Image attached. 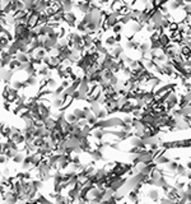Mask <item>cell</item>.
Listing matches in <instances>:
<instances>
[{"label": "cell", "mask_w": 191, "mask_h": 204, "mask_svg": "<svg viewBox=\"0 0 191 204\" xmlns=\"http://www.w3.org/2000/svg\"><path fill=\"white\" fill-rule=\"evenodd\" d=\"M13 77H14V70H10L9 68H3L0 69V79L3 83L9 84L12 82Z\"/></svg>", "instance_id": "cell-1"}, {"label": "cell", "mask_w": 191, "mask_h": 204, "mask_svg": "<svg viewBox=\"0 0 191 204\" xmlns=\"http://www.w3.org/2000/svg\"><path fill=\"white\" fill-rule=\"evenodd\" d=\"M27 87H37L40 84V80H38V75H27V78L24 79Z\"/></svg>", "instance_id": "cell-2"}, {"label": "cell", "mask_w": 191, "mask_h": 204, "mask_svg": "<svg viewBox=\"0 0 191 204\" xmlns=\"http://www.w3.org/2000/svg\"><path fill=\"white\" fill-rule=\"evenodd\" d=\"M122 54H124V47H122V46H120L119 43H116V46H115L113 50L110 51V55L112 56L113 59H116V60L122 55Z\"/></svg>", "instance_id": "cell-3"}, {"label": "cell", "mask_w": 191, "mask_h": 204, "mask_svg": "<svg viewBox=\"0 0 191 204\" xmlns=\"http://www.w3.org/2000/svg\"><path fill=\"white\" fill-rule=\"evenodd\" d=\"M10 41L9 39H8L7 36H4V35H0V52H1L3 50H7L8 47H9V45H10Z\"/></svg>", "instance_id": "cell-4"}, {"label": "cell", "mask_w": 191, "mask_h": 204, "mask_svg": "<svg viewBox=\"0 0 191 204\" xmlns=\"http://www.w3.org/2000/svg\"><path fill=\"white\" fill-rule=\"evenodd\" d=\"M26 156H27V153H26V152H18V153L15 154V156L12 158V161L14 162L15 165H21V163L24 161Z\"/></svg>", "instance_id": "cell-5"}, {"label": "cell", "mask_w": 191, "mask_h": 204, "mask_svg": "<svg viewBox=\"0 0 191 204\" xmlns=\"http://www.w3.org/2000/svg\"><path fill=\"white\" fill-rule=\"evenodd\" d=\"M61 5H62V9H64V12L66 13V12H70V10H73V8H74L75 3L73 1V0H62Z\"/></svg>", "instance_id": "cell-6"}, {"label": "cell", "mask_w": 191, "mask_h": 204, "mask_svg": "<svg viewBox=\"0 0 191 204\" xmlns=\"http://www.w3.org/2000/svg\"><path fill=\"white\" fill-rule=\"evenodd\" d=\"M47 54H48L47 51H46L45 49L42 47V49H37V50H34V52L32 54V55H33L36 59H38V60H42V59L45 58V56L47 55Z\"/></svg>", "instance_id": "cell-7"}, {"label": "cell", "mask_w": 191, "mask_h": 204, "mask_svg": "<svg viewBox=\"0 0 191 204\" xmlns=\"http://www.w3.org/2000/svg\"><path fill=\"white\" fill-rule=\"evenodd\" d=\"M116 40H115V36H107L105 39V42H103V45L106 46V47L108 49H112L113 46H116Z\"/></svg>", "instance_id": "cell-8"}, {"label": "cell", "mask_w": 191, "mask_h": 204, "mask_svg": "<svg viewBox=\"0 0 191 204\" xmlns=\"http://www.w3.org/2000/svg\"><path fill=\"white\" fill-rule=\"evenodd\" d=\"M12 87H14V88L18 89V91H22V89L28 88L24 80H14V82H13V84H12Z\"/></svg>", "instance_id": "cell-9"}, {"label": "cell", "mask_w": 191, "mask_h": 204, "mask_svg": "<svg viewBox=\"0 0 191 204\" xmlns=\"http://www.w3.org/2000/svg\"><path fill=\"white\" fill-rule=\"evenodd\" d=\"M7 50H8V52H9L10 55H13V56H14V58H15V55H17V54L19 52V47H18L17 45H15L14 42H13V41H12V42H10L9 47H8Z\"/></svg>", "instance_id": "cell-10"}, {"label": "cell", "mask_w": 191, "mask_h": 204, "mask_svg": "<svg viewBox=\"0 0 191 204\" xmlns=\"http://www.w3.org/2000/svg\"><path fill=\"white\" fill-rule=\"evenodd\" d=\"M47 87L50 89H56L57 87H59V83H57V80L52 77V75H51V77H47Z\"/></svg>", "instance_id": "cell-11"}, {"label": "cell", "mask_w": 191, "mask_h": 204, "mask_svg": "<svg viewBox=\"0 0 191 204\" xmlns=\"http://www.w3.org/2000/svg\"><path fill=\"white\" fill-rule=\"evenodd\" d=\"M15 59L21 62H29V55L28 54H24V52H18L15 55Z\"/></svg>", "instance_id": "cell-12"}, {"label": "cell", "mask_w": 191, "mask_h": 204, "mask_svg": "<svg viewBox=\"0 0 191 204\" xmlns=\"http://www.w3.org/2000/svg\"><path fill=\"white\" fill-rule=\"evenodd\" d=\"M19 65H21V61H18L15 58H13V60L10 61L9 64H8V66H7V68H9L10 70H14V72H15V70H17V68L19 66Z\"/></svg>", "instance_id": "cell-13"}, {"label": "cell", "mask_w": 191, "mask_h": 204, "mask_svg": "<svg viewBox=\"0 0 191 204\" xmlns=\"http://www.w3.org/2000/svg\"><path fill=\"white\" fill-rule=\"evenodd\" d=\"M14 142L17 143L18 146H24V144H26V135H24L23 133H21V134L14 139Z\"/></svg>", "instance_id": "cell-14"}, {"label": "cell", "mask_w": 191, "mask_h": 204, "mask_svg": "<svg viewBox=\"0 0 191 204\" xmlns=\"http://www.w3.org/2000/svg\"><path fill=\"white\" fill-rule=\"evenodd\" d=\"M65 118H66V120L70 122V124H73V122H76L78 121V118L74 115V112H65Z\"/></svg>", "instance_id": "cell-15"}, {"label": "cell", "mask_w": 191, "mask_h": 204, "mask_svg": "<svg viewBox=\"0 0 191 204\" xmlns=\"http://www.w3.org/2000/svg\"><path fill=\"white\" fill-rule=\"evenodd\" d=\"M45 138H42V137H36L34 138V140H33V144L37 147H43V144H45Z\"/></svg>", "instance_id": "cell-16"}, {"label": "cell", "mask_w": 191, "mask_h": 204, "mask_svg": "<svg viewBox=\"0 0 191 204\" xmlns=\"http://www.w3.org/2000/svg\"><path fill=\"white\" fill-rule=\"evenodd\" d=\"M98 121V118L94 115V114H91V115L87 118V122H88L89 125H92V126H94V124Z\"/></svg>", "instance_id": "cell-17"}, {"label": "cell", "mask_w": 191, "mask_h": 204, "mask_svg": "<svg viewBox=\"0 0 191 204\" xmlns=\"http://www.w3.org/2000/svg\"><path fill=\"white\" fill-rule=\"evenodd\" d=\"M9 89H10V86H9V84H5L4 89H3V98H4L5 101H8V100H9Z\"/></svg>", "instance_id": "cell-18"}, {"label": "cell", "mask_w": 191, "mask_h": 204, "mask_svg": "<svg viewBox=\"0 0 191 204\" xmlns=\"http://www.w3.org/2000/svg\"><path fill=\"white\" fill-rule=\"evenodd\" d=\"M122 28H124V24H121V23L119 22V23L115 24V26H113L111 29H112L113 33H121V32H122Z\"/></svg>", "instance_id": "cell-19"}, {"label": "cell", "mask_w": 191, "mask_h": 204, "mask_svg": "<svg viewBox=\"0 0 191 204\" xmlns=\"http://www.w3.org/2000/svg\"><path fill=\"white\" fill-rule=\"evenodd\" d=\"M177 167H178V163L174 162V161H170V162L167 163V168H168L170 171H173V172H176Z\"/></svg>", "instance_id": "cell-20"}, {"label": "cell", "mask_w": 191, "mask_h": 204, "mask_svg": "<svg viewBox=\"0 0 191 204\" xmlns=\"http://www.w3.org/2000/svg\"><path fill=\"white\" fill-rule=\"evenodd\" d=\"M149 198L153 200H157L158 199V190H155V189H151L149 190Z\"/></svg>", "instance_id": "cell-21"}, {"label": "cell", "mask_w": 191, "mask_h": 204, "mask_svg": "<svg viewBox=\"0 0 191 204\" xmlns=\"http://www.w3.org/2000/svg\"><path fill=\"white\" fill-rule=\"evenodd\" d=\"M185 184H186V183H184V181H180V180H177L176 183H174V187H176L177 190H184V189H185Z\"/></svg>", "instance_id": "cell-22"}, {"label": "cell", "mask_w": 191, "mask_h": 204, "mask_svg": "<svg viewBox=\"0 0 191 204\" xmlns=\"http://www.w3.org/2000/svg\"><path fill=\"white\" fill-rule=\"evenodd\" d=\"M9 162V158L5 156V153H0V165H7Z\"/></svg>", "instance_id": "cell-23"}, {"label": "cell", "mask_w": 191, "mask_h": 204, "mask_svg": "<svg viewBox=\"0 0 191 204\" xmlns=\"http://www.w3.org/2000/svg\"><path fill=\"white\" fill-rule=\"evenodd\" d=\"M3 170V176H5V177H10V168L9 167H4V168H1Z\"/></svg>", "instance_id": "cell-24"}, {"label": "cell", "mask_w": 191, "mask_h": 204, "mask_svg": "<svg viewBox=\"0 0 191 204\" xmlns=\"http://www.w3.org/2000/svg\"><path fill=\"white\" fill-rule=\"evenodd\" d=\"M113 36H115V40H116V42H117V43H120V42H121V40H122L121 33H115Z\"/></svg>", "instance_id": "cell-25"}, {"label": "cell", "mask_w": 191, "mask_h": 204, "mask_svg": "<svg viewBox=\"0 0 191 204\" xmlns=\"http://www.w3.org/2000/svg\"><path fill=\"white\" fill-rule=\"evenodd\" d=\"M1 177H3V170L0 168V179H1Z\"/></svg>", "instance_id": "cell-26"}, {"label": "cell", "mask_w": 191, "mask_h": 204, "mask_svg": "<svg viewBox=\"0 0 191 204\" xmlns=\"http://www.w3.org/2000/svg\"><path fill=\"white\" fill-rule=\"evenodd\" d=\"M186 167H187V168H191V162H189V165H187Z\"/></svg>", "instance_id": "cell-27"}]
</instances>
